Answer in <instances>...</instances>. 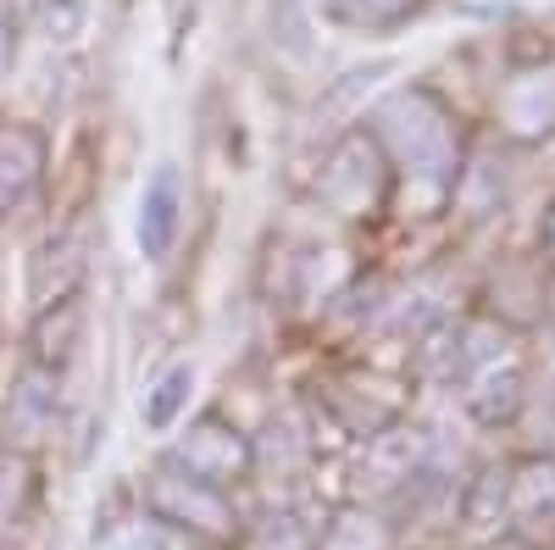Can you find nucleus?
<instances>
[{
    "label": "nucleus",
    "mask_w": 555,
    "mask_h": 550,
    "mask_svg": "<svg viewBox=\"0 0 555 550\" xmlns=\"http://www.w3.org/2000/svg\"><path fill=\"white\" fill-rule=\"evenodd\" d=\"M0 534H7V523H0Z\"/></svg>",
    "instance_id": "9d476101"
},
{
    "label": "nucleus",
    "mask_w": 555,
    "mask_h": 550,
    "mask_svg": "<svg viewBox=\"0 0 555 550\" xmlns=\"http://www.w3.org/2000/svg\"><path fill=\"white\" fill-rule=\"evenodd\" d=\"M133 234H139V251L145 261H167L178 234H183V172L172 162H162L145 190H139V217H133Z\"/></svg>",
    "instance_id": "7ed1b4c3"
},
{
    "label": "nucleus",
    "mask_w": 555,
    "mask_h": 550,
    "mask_svg": "<svg viewBox=\"0 0 555 550\" xmlns=\"http://www.w3.org/2000/svg\"><path fill=\"white\" fill-rule=\"evenodd\" d=\"M389 545H395V534L366 507H334L317 523V539H311V550H389Z\"/></svg>",
    "instance_id": "39448f33"
},
{
    "label": "nucleus",
    "mask_w": 555,
    "mask_h": 550,
    "mask_svg": "<svg viewBox=\"0 0 555 550\" xmlns=\"http://www.w3.org/2000/svg\"><path fill=\"white\" fill-rule=\"evenodd\" d=\"M12 62H17V23L0 12V73H7Z\"/></svg>",
    "instance_id": "1a4fd4ad"
},
{
    "label": "nucleus",
    "mask_w": 555,
    "mask_h": 550,
    "mask_svg": "<svg viewBox=\"0 0 555 550\" xmlns=\"http://www.w3.org/2000/svg\"><path fill=\"white\" fill-rule=\"evenodd\" d=\"M28 507H34V468H28V456L0 450V523L12 528Z\"/></svg>",
    "instance_id": "6e6552de"
},
{
    "label": "nucleus",
    "mask_w": 555,
    "mask_h": 550,
    "mask_svg": "<svg viewBox=\"0 0 555 550\" xmlns=\"http://www.w3.org/2000/svg\"><path fill=\"white\" fill-rule=\"evenodd\" d=\"M44 172V140L34 128H0V217L28 201V190Z\"/></svg>",
    "instance_id": "20e7f679"
},
{
    "label": "nucleus",
    "mask_w": 555,
    "mask_h": 550,
    "mask_svg": "<svg viewBox=\"0 0 555 550\" xmlns=\"http://www.w3.org/2000/svg\"><path fill=\"white\" fill-rule=\"evenodd\" d=\"M190 395H195V367L190 361H172L167 373L145 389V400H139V418H145V429L167 434V429H178L183 411H190Z\"/></svg>",
    "instance_id": "423d86ee"
},
{
    "label": "nucleus",
    "mask_w": 555,
    "mask_h": 550,
    "mask_svg": "<svg viewBox=\"0 0 555 550\" xmlns=\"http://www.w3.org/2000/svg\"><path fill=\"white\" fill-rule=\"evenodd\" d=\"M167 462L183 468L190 478H201V484H211V489L234 495V484H245L256 473V439L228 423L222 411H206V418H195L190 429L172 439Z\"/></svg>",
    "instance_id": "f03ea898"
},
{
    "label": "nucleus",
    "mask_w": 555,
    "mask_h": 550,
    "mask_svg": "<svg viewBox=\"0 0 555 550\" xmlns=\"http://www.w3.org/2000/svg\"><path fill=\"white\" fill-rule=\"evenodd\" d=\"M95 550H172V534H167L145 507L106 512L101 528H95Z\"/></svg>",
    "instance_id": "0eeeda50"
},
{
    "label": "nucleus",
    "mask_w": 555,
    "mask_h": 550,
    "mask_svg": "<svg viewBox=\"0 0 555 550\" xmlns=\"http://www.w3.org/2000/svg\"><path fill=\"white\" fill-rule=\"evenodd\" d=\"M139 507H145L167 534H190L195 545H211V550H240L245 517L234 507V495L190 478L183 468H172L167 456L151 468V478L139 484Z\"/></svg>",
    "instance_id": "f257e3e1"
}]
</instances>
